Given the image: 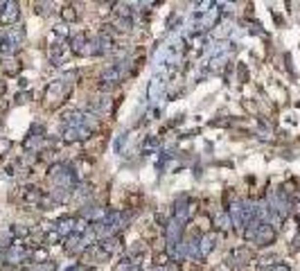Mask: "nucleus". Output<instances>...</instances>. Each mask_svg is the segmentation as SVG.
I'll return each mask as SVG.
<instances>
[{
    "instance_id": "f257e3e1",
    "label": "nucleus",
    "mask_w": 300,
    "mask_h": 271,
    "mask_svg": "<svg viewBox=\"0 0 300 271\" xmlns=\"http://www.w3.org/2000/svg\"><path fill=\"white\" fill-rule=\"evenodd\" d=\"M246 240H251L253 244H257V247H269V244H273V240H276V226L259 224Z\"/></svg>"
},
{
    "instance_id": "f03ea898",
    "label": "nucleus",
    "mask_w": 300,
    "mask_h": 271,
    "mask_svg": "<svg viewBox=\"0 0 300 271\" xmlns=\"http://www.w3.org/2000/svg\"><path fill=\"white\" fill-rule=\"evenodd\" d=\"M122 77H124L122 66H111V68H106V70L102 72V89L108 90V89H113V86H118V84L122 82Z\"/></svg>"
},
{
    "instance_id": "7ed1b4c3",
    "label": "nucleus",
    "mask_w": 300,
    "mask_h": 271,
    "mask_svg": "<svg viewBox=\"0 0 300 271\" xmlns=\"http://www.w3.org/2000/svg\"><path fill=\"white\" fill-rule=\"evenodd\" d=\"M163 95H165V79L163 77H151L149 79V86H147V97L151 104H158L163 100Z\"/></svg>"
},
{
    "instance_id": "20e7f679",
    "label": "nucleus",
    "mask_w": 300,
    "mask_h": 271,
    "mask_svg": "<svg viewBox=\"0 0 300 271\" xmlns=\"http://www.w3.org/2000/svg\"><path fill=\"white\" fill-rule=\"evenodd\" d=\"M190 197L183 192V195H178L176 203H174V219H176L178 224H188V219H190Z\"/></svg>"
},
{
    "instance_id": "39448f33",
    "label": "nucleus",
    "mask_w": 300,
    "mask_h": 271,
    "mask_svg": "<svg viewBox=\"0 0 300 271\" xmlns=\"http://www.w3.org/2000/svg\"><path fill=\"white\" fill-rule=\"evenodd\" d=\"M181 226L183 224H178L176 219H170L165 224V240H167V244H170L171 255H174V251H176V247H178V240H181Z\"/></svg>"
},
{
    "instance_id": "423d86ee",
    "label": "nucleus",
    "mask_w": 300,
    "mask_h": 271,
    "mask_svg": "<svg viewBox=\"0 0 300 271\" xmlns=\"http://www.w3.org/2000/svg\"><path fill=\"white\" fill-rule=\"evenodd\" d=\"M230 222H233V228H241L244 222H246V210H244V203L241 201H233L228 208Z\"/></svg>"
},
{
    "instance_id": "0eeeda50",
    "label": "nucleus",
    "mask_w": 300,
    "mask_h": 271,
    "mask_svg": "<svg viewBox=\"0 0 300 271\" xmlns=\"http://www.w3.org/2000/svg\"><path fill=\"white\" fill-rule=\"evenodd\" d=\"M93 131L86 127H64V140L65 142H77V140H86L90 138Z\"/></svg>"
},
{
    "instance_id": "6e6552de",
    "label": "nucleus",
    "mask_w": 300,
    "mask_h": 271,
    "mask_svg": "<svg viewBox=\"0 0 300 271\" xmlns=\"http://www.w3.org/2000/svg\"><path fill=\"white\" fill-rule=\"evenodd\" d=\"M68 57H70V45L54 43V45L50 47V59H52V66H64Z\"/></svg>"
},
{
    "instance_id": "1a4fd4ad",
    "label": "nucleus",
    "mask_w": 300,
    "mask_h": 271,
    "mask_svg": "<svg viewBox=\"0 0 300 271\" xmlns=\"http://www.w3.org/2000/svg\"><path fill=\"white\" fill-rule=\"evenodd\" d=\"M43 134H45V131H43L41 124H34V127L30 129V134H27V138H25L23 147H25V149H32V147L36 149V147H39V145L43 142Z\"/></svg>"
},
{
    "instance_id": "9d476101",
    "label": "nucleus",
    "mask_w": 300,
    "mask_h": 271,
    "mask_svg": "<svg viewBox=\"0 0 300 271\" xmlns=\"http://www.w3.org/2000/svg\"><path fill=\"white\" fill-rule=\"evenodd\" d=\"M84 120H86V111H79V109L64 113V127H84Z\"/></svg>"
},
{
    "instance_id": "9b49d317",
    "label": "nucleus",
    "mask_w": 300,
    "mask_h": 271,
    "mask_svg": "<svg viewBox=\"0 0 300 271\" xmlns=\"http://www.w3.org/2000/svg\"><path fill=\"white\" fill-rule=\"evenodd\" d=\"M27 258V251H25V247L21 244V242H16V244H12L9 247V251H7L5 260L9 262V265H16V262H23V260Z\"/></svg>"
},
{
    "instance_id": "f8f14e48",
    "label": "nucleus",
    "mask_w": 300,
    "mask_h": 271,
    "mask_svg": "<svg viewBox=\"0 0 300 271\" xmlns=\"http://www.w3.org/2000/svg\"><path fill=\"white\" fill-rule=\"evenodd\" d=\"M18 16H21V9H18L16 2H7V7L0 12V21L5 25H16Z\"/></svg>"
},
{
    "instance_id": "ddd939ff",
    "label": "nucleus",
    "mask_w": 300,
    "mask_h": 271,
    "mask_svg": "<svg viewBox=\"0 0 300 271\" xmlns=\"http://www.w3.org/2000/svg\"><path fill=\"white\" fill-rule=\"evenodd\" d=\"M214 247H217V235H214V233H206V235L199 240V255L201 258H208Z\"/></svg>"
},
{
    "instance_id": "4468645a",
    "label": "nucleus",
    "mask_w": 300,
    "mask_h": 271,
    "mask_svg": "<svg viewBox=\"0 0 300 271\" xmlns=\"http://www.w3.org/2000/svg\"><path fill=\"white\" fill-rule=\"evenodd\" d=\"M219 16H221V12L217 9V5H212V9L208 14H203L201 16V23H199V27L201 30H212L214 25L219 23Z\"/></svg>"
},
{
    "instance_id": "2eb2a0df",
    "label": "nucleus",
    "mask_w": 300,
    "mask_h": 271,
    "mask_svg": "<svg viewBox=\"0 0 300 271\" xmlns=\"http://www.w3.org/2000/svg\"><path fill=\"white\" fill-rule=\"evenodd\" d=\"M65 90H68V84H65L64 79H61V82H52V86L47 89V100L52 102V104H57V102H61Z\"/></svg>"
},
{
    "instance_id": "dca6fc26",
    "label": "nucleus",
    "mask_w": 300,
    "mask_h": 271,
    "mask_svg": "<svg viewBox=\"0 0 300 271\" xmlns=\"http://www.w3.org/2000/svg\"><path fill=\"white\" fill-rule=\"evenodd\" d=\"M86 45H88V36L84 34V32H79V34H72V39H70V52L82 54V57H84V50H86Z\"/></svg>"
},
{
    "instance_id": "f3484780",
    "label": "nucleus",
    "mask_w": 300,
    "mask_h": 271,
    "mask_svg": "<svg viewBox=\"0 0 300 271\" xmlns=\"http://www.w3.org/2000/svg\"><path fill=\"white\" fill-rule=\"evenodd\" d=\"M111 111H113V100L111 97L102 95V97H95L93 100V113H111Z\"/></svg>"
},
{
    "instance_id": "a211bd4d",
    "label": "nucleus",
    "mask_w": 300,
    "mask_h": 271,
    "mask_svg": "<svg viewBox=\"0 0 300 271\" xmlns=\"http://www.w3.org/2000/svg\"><path fill=\"white\" fill-rule=\"evenodd\" d=\"M82 244H84V237L77 235V233H72V235H68L64 240V248L68 251V253H77V251L82 248Z\"/></svg>"
},
{
    "instance_id": "6ab92c4d",
    "label": "nucleus",
    "mask_w": 300,
    "mask_h": 271,
    "mask_svg": "<svg viewBox=\"0 0 300 271\" xmlns=\"http://www.w3.org/2000/svg\"><path fill=\"white\" fill-rule=\"evenodd\" d=\"M5 36L14 43V45H18V43L25 41V27L23 25H14V27H9V30L5 32Z\"/></svg>"
},
{
    "instance_id": "aec40b11",
    "label": "nucleus",
    "mask_w": 300,
    "mask_h": 271,
    "mask_svg": "<svg viewBox=\"0 0 300 271\" xmlns=\"http://www.w3.org/2000/svg\"><path fill=\"white\" fill-rule=\"evenodd\" d=\"M50 197H52V203L57 201V203H65V201H70L72 197V190L68 188H59V185H54L52 192H50Z\"/></svg>"
},
{
    "instance_id": "412c9836",
    "label": "nucleus",
    "mask_w": 300,
    "mask_h": 271,
    "mask_svg": "<svg viewBox=\"0 0 300 271\" xmlns=\"http://www.w3.org/2000/svg\"><path fill=\"white\" fill-rule=\"evenodd\" d=\"M158 149H160V140L156 138V136H147V138L142 140V145H140L142 154H156Z\"/></svg>"
},
{
    "instance_id": "4be33fe9",
    "label": "nucleus",
    "mask_w": 300,
    "mask_h": 271,
    "mask_svg": "<svg viewBox=\"0 0 300 271\" xmlns=\"http://www.w3.org/2000/svg\"><path fill=\"white\" fill-rule=\"evenodd\" d=\"M75 226H77V219L75 217H65V219H61L59 222V228H57V233L59 235H72L75 233Z\"/></svg>"
},
{
    "instance_id": "5701e85b",
    "label": "nucleus",
    "mask_w": 300,
    "mask_h": 271,
    "mask_svg": "<svg viewBox=\"0 0 300 271\" xmlns=\"http://www.w3.org/2000/svg\"><path fill=\"white\" fill-rule=\"evenodd\" d=\"M95 43H97V54H104L113 50V39L108 34H100L95 39Z\"/></svg>"
},
{
    "instance_id": "b1692460",
    "label": "nucleus",
    "mask_w": 300,
    "mask_h": 271,
    "mask_svg": "<svg viewBox=\"0 0 300 271\" xmlns=\"http://www.w3.org/2000/svg\"><path fill=\"white\" fill-rule=\"evenodd\" d=\"M226 61H228V52L212 54V59H210V70H221Z\"/></svg>"
},
{
    "instance_id": "393cba45",
    "label": "nucleus",
    "mask_w": 300,
    "mask_h": 271,
    "mask_svg": "<svg viewBox=\"0 0 300 271\" xmlns=\"http://www.w3.org/2000/svg\"><path fill=\"white\" fill-rule=\"evenodd\" d=\"M16 47L18 45H14V43L9 41L5 34L0 36V54H2V57H9V54H14V52H16Z\"/></svg>"
},
{
    "instance_id": "a878e982",
    "label": "nucleus",
    "mask_w": 300,
    "mask_h": 271,
    "mask_svg": "<svg viewBox=\"0 0 300 271\" xmlns=\"http://www.w3.org/2000/svg\"><path fill=\"white\" fill-rule=\"evenodd\" d=\"M88 253L95 258V262H106L108 255H111V253H106L104 248H102V244H93V247L88 248Z\"/></svg>"
},
{
    "instance_id": "bb28decb",
    "label": "nucleus",
    "mask_w": 300,
    "mask_h": 271,
    "mask_svg": "<svg viewBox=\"0 0 300 271\" xmlns=\"http://www.w3.org/2000/svg\"><path fill=\"white\" fill-rule=\"evenodd\" d=\"M230 30H233V23H230V21H224V23L217 25V30L212 32V34H214V39H226V36L230 34Z\"/></svg>"
},
{
    "instance_id": "cd10ccee",
    "label": "nucleus",
    "mask_w": 300,
    "mask_h": 271,
    "mask_svg": "<svg viewBox=\"0 0 300 271\" xmlns=\"http://www.w3.org/2000/svg\"><path fill=\"white\" fill-rule=\"evenodd\" d=\"M54 269H57V265H54V262H50V260H47V262H39V265L23 267V269H21V271H54Z\"/></svg>"
},
{
    "instance_id": "c85d7f7f",
    "label": "nucleus",
    "mask_w": 300,
    "mask_h": 271,
    "mask_svg": "<svg viewBox=\"0 0 300 271\" xmlns=\"http://www.w3.org/2000/svg\"><path fill=\"white\" fill-rule=\"evenodd\" d=\"M214 226H217V228H221V230L230 228V226H233V222H230V215H228V212H219L217 217H214Z\"/></svg>"
},
{
    "instance_id": "c756f323",
    "label": "nucleus",
    "mask_w": 300,
    "mask_h": 271,
    "mask_svg": "<svg viewBox=\"0 0 300 271\" xmlns=\"http://www.w3.org/2000/svg\"><path fill=\"white\" fill-rule=\"evenodd\" d=\"M61 16H64V21H68V23H72V21H77V9L72 5H65L64 12H61Z\"/></svg>"
},
{
    "instance_id": "7c9ffc66",
    "label": "nucleus",
    "mask_w": 300,
    "mask_h": 271,
    "mask_svg": "<svg viewBox=\"0 0 300 271\" xmlns=\"http://www.w3.org/2000/svg\"><path fill=\"white\" fill-rule=\"evenodd\" d=\"M9 233H12V235H16V237H27V235H30V228H25V226H21V224H14Z\"/></svg>"
},
{
    "instance_id": "2f4dec72",
    "label": "nucleus",
    "mask_w": 300,
    "mask_h": 271,
    "mask_svg": "<svg viewBox=\"0 0 300 271\" xmlns=\"http://www.w3.org/2000/svg\"><path fill=\"white\" fill-rule=\"evenodd\" d=\"M32 260H34V265H39V262H47V251L45 248L34 251V253H32Z\"/></svg>"
},
{
    "instance_id": "473e14b6",
    "label": "nucleus",
    "mask_w": 300,
    "mask_h": 271,
    "mask_svg": "<svg viewBox=\"0 0 300 271\" xmlns=\"http://www.w3.org/2000/svg\"><path fill=\"white\" fill-rule=\"evenodd\" d=\"M115 7H118V16H120V18H131L129 5H122V2H120V5H115Z\"/></svg>"
},
{
    "instance_id": "72a5a7b5",
    "label": "nucleus",
    "mask_w": 300,
    "mask_h": 271,
    "mask_svg": "<svg viewBox=\"0 0 300 271\" xmlns=\"http://www.w3.org/2000/svg\"><path fill=\"white\" fill-rule=\"evenodd\" d=\"M124 145H127V134H120V136H118V140H115V152L120 154Z\"/></svg>"
},
{
    "instance_id": "f704fd0d",
    "label": "nucleus",
    "mask_w": 300,
    "mask_h": 271,
    "mask_svg": "<svg viewBox=\"0 0 300 271\" xmlns=\"http://www.w3.org/2000/svg\"><path fill=\"white\" fill-rule=\"evenodd\" d=\"M120 30H131V18H118V23H115Z\"/></svg>"
},
{
    "instance_id": "c9c22d12",
    "label": "nucleus",
    "mask_w": 300,
    "mask_h": 271,
    "mask_svg": "<svg viewBox=\"0 0 300 271\" xmlns=\"http://www.w3.org/2000/svg\"><path fill=\"white\" fill-rule=\"evenodd\" d=\"M145 251V247H142L140 242H133V247L129 248V255H138V253H142Z\"/></svg>"
},
{
    "instance_id": "e433bc0d",
    "label": "nucleus",
    "mask_w": 300,
    "mask_h": 271,
    "mask_svg": "<svg viewBox=\"0 0 300 271\" xmlns=\"http://www.w3.org/2000/svg\"><path fill=\"white\" fill-rule=\"evenodd\" d=\"M9 147H12V142L2 138V140H0V154H7V152H9Z\"/></svg>"
},
{
    "instance_id": "4c0bfd02",
    "label": "nucleus",
    "mask_w": 300,
    "mask_h": 271,
    "mask_svg": "<svg viewBox=\"0 0 300 271\" xmlns=\"http://www.w3.org/2000/svg\"><path fill=\"white\" fill-rule=\"evenodd\" d=\"M269 271H291V269H289L287 265H282V262H278V265H273Z\"/></svg>"
},
{
    "instance_id": "58836bf2",
    "label": "nucleus",
    "mask_w": 300,
    "mask_h": 271,
    "mask_svg": "<svg viewBox=\"0 0 300 271\" xmlns=\"http://www.w3.org/2000/svg\"><path fill=\"white\" fill-rule=\"evenodd\" d=\"M68 271H88V269H86V267H82V265H75V267H70Z\"/></svg>"
},
{
    "instance_id": "ea45409f",
    "label": "nucleus",
    "mask_w": 300,
    "mask_h": 271,
    "mask_svg": "<svg viewBox=\"0 0 300 271\" xmlns=\"http://www.w3.org/2000/svg\"><path fill=\"white\" fill-rule=\"evenodd\" d=\"M296 217H298V222H300V203L296 206Z\"/></svg>"
},
{
    "instance_id": "a19ab883",
    "label": "nucleus",
    "mask_w": 300,
    "mask_h": 271,
    "mask_svg": "<svg viewBox=\"0 0 300 271\" xmlns=\"http://www.w3.org/2000/svg\"><path fill=\"white\" fill-rule=\"evenodd\" d=\"M2 90H5V84H0V93H2Z\"/></svg>"
},
{
    "instance_id": "79ce46f5",
    "label": "nucleus",
    "mask_w": 300,
    "mask_h": 271,
    "mask_svg": "<svg viewBox=\"0 0 300 271\" xmlns=\"http://www.w3.org/2000/svg\"><path fill=\"white\" fill-rule=\"evenodd\" d=\"M153 271H165V269H160V267H156V269H153Z\"/></svg>"
}]
</instances>
